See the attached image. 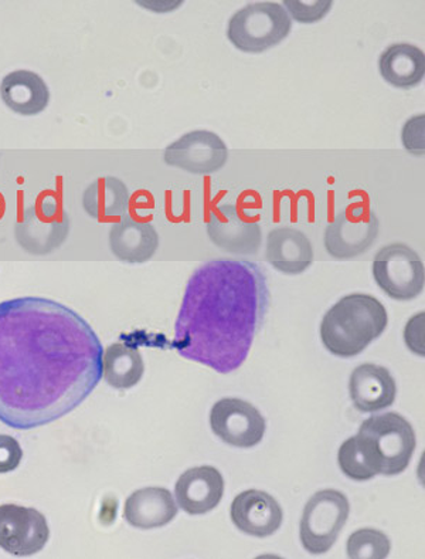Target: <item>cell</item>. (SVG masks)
<instances>
[{
    "label": "cell",
    "mask_w": 425,
    "mask_h": 559,
    "mask_svg": "<svg viewBox=\"0 0 425 559\" xmlns=\"http://www.w3.org/2000/svg\"><path fill=\"white\" fill-rule=\"evenodd\" d=\"M377 286L397 301H410L424 290L425 272L420 255L403 243L382 248L373 262Z\"/></svg>",
    "instance_id": "8"
},
{
    "label": "cell",
    "mask_w": 425,
    "mask_h": 559,
    "mask_svg": "<svg viewBox=\"0 0 425 559\" xmlns=\"http://www.w3.org/2000/svg\"><path fill=\"white\" fill-rule=\"evenodd\" d=\"M230 518L241 533L267 538L281 528L283 511L268 492L253 489L235 497L230 507Z\"/></svg>",
    "instance_id": "14"
},
{
    "label": "cell",
    "mask_w": 425,
    "mask_h": 559,
    "mask_svg": "<svg viewBox=\"0 0 425 559\" xmlns=\"http://www.w3.org/2000/svg\"><path fill=\"white\" fill-rule=\"evenodd\" d=\"M207 235L211 243L230 254L252 255L262 246V226L250 221L234 205H220L210 213Z\"/></svg>",
    "instance_id": "13"
},
{
    "label": "cell",
    "mask_w": 425,
    "mask_h": 559,
    "mask_svg": "<svg viewBox=\"0 0 425 559\" xmlns=\"http://www.w3.org/2000/svg\"><path fill=\"white\" fill-rule=\"evenodd\" d=\"M179 507L172 492L163 487H145L127 497L124 518L138 530L162 528L177 519Z\"/></svg>",
    "instance_id": "18"
},
{
    "label": "cell",
    "mask_w": 425,
    "mask_h": 559,
    "mask_svg": "<svg viewBox=\"0 0 425 559\" xmlns=\"http://www.w3.org/2000/svg\"><path fill=\"white\" fill-rule=\"evenodd\" d=\"M212 433L230 447L250 449L262 443L267 424L257 407L239 397H224L211 407Z\"/></svg>",
    "instance_id": "11"
},
{
    "label": "cell",
    "mask_w": 425,
    "mask_h": 559,
    "mask_svg": "<svg viewBox=\"0 0 425 559\" xmlns=\"http://www.w3.org/2000/svg\"><path fill=\"white\" fill-rule=\"evenodd\" d=\"M354 438L376 476H397L408 471L417 448L413 426L396 412L363 421Z\"/></svg>",
    "instance_id": "4"
},
{
    "label": "cell",
    "mask_w": 425,
    "mask_h": 559,
    "mask_svg": "<svg viewBox=\"0 0 425 559\" xmlns=\"http://www.w3.org/2000/svg\"><path fill=\"white\" fill-rule=\"evenodd\" d=\"M379 71L382 80L396 88L417 87L425 75L424 51L409 43L391 45L380 56Z\"/></svg>",
    "instance_id": "21"
},
{
    "label": "cell",
    "mask_w": 425,
    "mask_h": 559,
    "mask_svg": "<svg viewBox=\"0 0 425 559\" xmlns=\"http://www.w3.org/2000/svg\"><path fill=\"white\" fill-rule=\"evenodd\" d=\"M351 514V504L342 491L315 492L306 503L300 524L302 547L312 556H323L338 542Z\"/></svg>",
    "instance_id": "6"
},
{
    "label": "cell",
    "mask_w": 425,
    "mask_h": 559,
    "mask_svg": "<svg viewBox=\"0 0 425 559\" xmlns=\"http://www.w3.org/2000/svg\"><path fill=\"white\" fill-rule=\"evenodd\" d=\"M422 324H423V321H422ZM422 324H417L415 325V320H411L408 324V326H405V333H404V336H405V343H408L410 349L411 347H413V343H414V340H417L415 341V354H420L424 355V344L423 343H420V338H418V331H420V325Z\"/></svg>",
    "instance_id": "29"
},
{
    "label": "cell",
    "mask_w": 425,
    "mask_h": 559,
    "mask_svg": "<svg viewBox=\"0 0 425 559\" xmlns=\"http://www.w3.org/2000/svg\"><path fill=\"white\" fill-rule=\"evenodd\" d=\"M283 7L288 8L295 21L315 23L326 16V13L332 8V2H328V0H325V2H298V0L291 2V0H287V2H283Z\"/></svg>",
    "instance_id": "26"
},
{
    "label": "cell",
    "mask_w": 425,
    "mask_h": 559,
    "mask_svg": "<svg viewBox=\"0 0 425 559\" xmlns=\"http://www.w3.org/2000/svg\"><path fill=\"white\" fill-rule=\"evenodd\" d=\"M102 357L71 308L40 297L0 302V421L31 430L77 409L102 379Z\"/></svg>",
    "instance_id": "1"
},
{
    "label": "cell",
    "mask_w": 425,
    "mask_h": 559,
    "mask_svg": "<svg viewBox=\"0 0 425 559\" xmlns=\"http://www.w3.org/2000/svg\"><path fill=\"white\" fill-rule=\"evenodd\" d=\"M110 249L121 262L138 264L153 259L159 248V235L148 222L122 216L110 229Z\"/></svg>",
    "instance_id": "17"
},
{
    "label": "cell",
    "mask_w": 425,
    "mask_h": 559,
    "mask_svg": "<svg viewBox=\"0 0 425 559\" xmlns=\"http://www.w3.org/2000/svg\"><path fill=\"white\" fill-rule=\"evenodd\" d=\"M223 496L224 478L212 466L189 468L174 485L178 507L191 515L210 513L220 504Z\"/></svg>",
    "instance_id": "15"
},
{
    "label": "cell",
    "mask_w": 425,
    "mask_h": 559,
    "mask_svg": "<svg viewBox=\"0 0 425 559\" xmlns=\"http://www.w3.org/2000/svg\"><path fill=\"white\" fill-rule=\"evenodd\" d=\"M401 139L405 150L422 156L424 154V116L411 118L405 122Z\"/></svg>",
    "instance_id": "28"
},
{
    "label": "cell",
    "mask_w": 425,
    "mask_h": 559,
    "mask_svg": "<svg viewBox=\"0 0 425 559\" xmlns=\"http://www.w3.org/2000/svg\"><path fill=\"white\" fill-rule=\"evenodd\" d=\"M389 316L385 306L368 294L340 298L320 324V340L330 354L352 358L385 333Z\"/></svg>",
    "instance_id": "3"
},
{
    "label": "cell",
    "mask_w": 425,
    "mask_h": 559,
    "mask_svg": "<svg viewBox=\"0 0 425 559\" xmlns=\"http://www.w3.org/2000/svg\"><path fill=\"white\" fill-rule=\"evenodd\" d=\"M130 201V189L121 179L102 177L85 189L83 207L93 219L106 221L125 216Z\"/></svg>",
    "instance_id": "22"
},
{
    "label": "cell",
    "mask_w": 425,
    "mask_h": 559,
    "mask_svg": "<svg viewBox=\"0 0 425 559\" xmlns=\"http://www.w3.org/2000/svg\"><path fill=\"white\" fill-rule=\"evenodd\" d=\"M23 461V449L16 439L0 435V475L16 471Z\"/></svg>",
    "instance_id": "27"
},
{
    "label": "cell",
    "mask_w": 425,
    "mask_h": 559,
    "mask_svg": "<svg viewBox=\"0 0 425 559\" xmlns=\"http://www.w3.org/2000/svg\"><path fill=\"white\" fill-rule=\"evenodd\" d=\"M266 258L278 272L296 276L314 263V248L308 236L301 230L294 227H277L269 231Z\"/></svg>",
    "instance_id": "19"
},
{
    "label": "cell",
    "mask_w": 425,
    "mask_h": 559,
    "mask_svg": "<svg viewBox=\"0 0 425 559\" xmlns=\"http://www.w3.org/2000/svg\"><path fill=\"white\" fill-rule=\"evenodd\" d=\"M268 306L266 274L257 264L212 260L189 278L170 347L216 372L238 371Z\"/></svg>",
    "instance_id": "2"
},
{
    "label": "cell",
    "mask_w": 425,
    "mask_h": 559,
    "mask_svg": "<svg viewBox=\"0 0 425 559\" xmlns=\"http://www.w3.org/2000/svg\"><path fill=\"white\" fill-rule=\"evenodd\" d=\"M349 392L354 407L362 414H375L394 404L397 383L389 369L375 364H363L354 369Z\"/></svg>",
    "instance_id": "16"
},
{
    "label": "cell",
    "mask_w": 425,
    "mask_h": 559,
    "mask_svg": "<svg viewBox=\"0 0 425 559\" xmlns=\"http://www.w3.org/2000/svg\"><path fill=\"white\" fill-rule=\"evenodd\" d=\"M50 539L49 523L39 510L17 504L0 506V548L13 557H32Z\"/></svg>",
    "instance_id": "10"
},
{
    "label": "cell",
    "mask_w": 425,
    "mask_h": 559,
    "mask_svg": "<svg viewBox=\"0 0 425 559\" xmlns=\"http://www.w3.org/2000/svg\"><path fill=\"white\" fill-rule=\"evenodd\" d=\"M292 28L290 14L276 2L247 4L231 16L227 37L243 53L259 55L287 39Z\"/></svg>",
    "instance_id": "5"
},
{
    "label": "cell",
    "mask_w": 425,
    "mask_h": 559,
    "mask_svg": "<svg viewBox=\"0 0 425 559\" xmlns=\"http://www.w3.org/2000/svg\"><path fill=\"white\" fill-rule=\"evenodd\" d=\"M144 373V358L134 345L116 343L104 350L102 377L116 390H130L138 385Z\"/></svg>",
    "instance_id": "23"
},
{
    "label": "cell",
    "mask_w": 425,
    "mask_h": 559,
    "mask_svg": "<svg viewBox=\"0 0 425 559\" xmlns=\"http://www.w3.org/2000/svg\"><path fill=\"white\" fill-rule=\"evenodd\" d=\"M379 235V219L365 205L339 212L325 230V249L333 259L351 260L366 253Z\"/></svg>",
    "instance_id": "9"
},
{
    "label": "cell",
    "mask_w": 425,
    "mask_h": 559,
    "mask_svg": "<svg viewBox=\"0 0 425 559\" xmlns=\"http://www.w3.org/2000/svg\"><path fill=\"white\" fill-rule=\"evenodd\" d=\"M163 159L169 167L189 174L211 175L224 167L229 150L215 132L197 130L187 132L170 144L165 150Z\"/></svg>",
    "instance_id": "12"
},
{
    "label": "cell",
    "mask_w": 425,
    "mask_h": 559,
    "mask_svg": "<svg viewBox=\"0 0 425 559\" xmlns=\"http://www.w3.org/2000/svg\"><path fill=\"white\" fill-rule=\"evenodd\" d=\"M0 97L9 110L19 116L35 117L49 107L50 90L35 71L16 70L4 75Z\"/></svg>",
    "instance_id": "20"
},
{
    "label": "cell",
    "mask_w": 425,
    "mask_h": 559,
    "mask_svg": "<svg viewBox=\"0 0 425 559\" xmlns=\"http://www.w3.org/2000/svg\"><path fill=\"white\" fill-rule=\"evenodd\" d=\"M391 543L385 533L375 528H362L348 539V557L352 559H385L389 557Z\"/></svg>",
    "instance_id": "24"
},
{
    "label": "cell",
    "mask_w": 425,
    "mask_h": 559,
    "mask_svg": "<svg viewBox=\"0 0 425 559\" xmlns=\"http://www.w3.org/2000/svg\"><path fill=\"white\" fill-rule=\"evenodd\" d=\"M70 219L54 198L45 197L28 206L17 222L14 236L27 253L45 255L54 252L68 239Z\"/></svg>",
    "instance_id": "7"
},
{
    "label": "cell",
    "mask_w": 425,
    "mask_h": 559,
    "mask_svg": "<svg viewBox=\"0 0 425 559\" xmlns=\"http://www.w3.org/2000/svg\"><path fill=\"white\" fill-rule=\"evenodd\" d=\"M338 463L343 475L352 478L354 481H367L375 477L371 466L366 461L361 448L356 442V438L344 440L339 449Z\"/></svg>",
    "instance_id": "25"
}]
</instances>
